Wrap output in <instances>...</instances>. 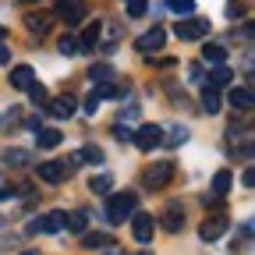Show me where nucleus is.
I'll return each mask as SVG.
<instances>
[{
    "label": "nucleus",
    "mask_w": 255,
    "mask_h": 255,
    "mask_svg": "<svg viewBox=\"0 0 255 255\" xmlns=\"http://www.w3.org/2000/svg\"><path fill=\"white\" fill-rule=\"evenodd\" d=\"M103 199H107L103 202L107 223H124V216H131L135 206H138V199L131 195V191H110V195H103Z\"/></svg>",
    "instance_id": "nucleus-1"
},
{
    "label": "nucleus",
    "mask_w": 255,
    "mask_h": 255,
    "mask_svg": "<svg viewBox=\"0 0 255 255\" xmlns=\"http://www.w3.org/2000/svg\"><path fill=\"white\" fill-rule=\"evenodd\" d=\"M85 14H89L85 0H53V18H60L68 28L82 25V21H85Z\"/></svg>",
    "instance_id": "nucleus-2"
},
{
    "label": "nucleus",
    "mask_w": 255,
    "mask_h": 255,
    "mask_svg": "<svg viewBox=\"0 0 255 255\" xmlns=\"http://www.w3.org/2000/svg\"><path fill=\"white\" fill-rule=\"evenodd\" d=\"M174 36H177V39H184V43L206 39V36H209V21H206V18H199V14H191V18H181V21L174 25Z\"/></svg>",
    "instance_id": "nucleus-3"
},
{
    "label": "nucleus",
    "mask_w": 255,
    "mask_h": 255,
    "mask_svg": "<svg viewBox=\"0 0 255 255\" xmlns=\"http://www.w3.org/2000/svg\"><path fill=\"white\" fill-rule=\"evenodd\" d=\"M142 181H145V188H149V191L167 188V184L174 181V159H156V163L142 174Z\"/></svg>",
    "instance_id": "nucleus-4"
},
{
    "label": "nucleus",
    "mask_w": 255,
    "mask_h": 255,
    "mask_svg": "<svg viewBox=\"0 0 255 255\" xmlns=\"http://www.w3.org/2000/svg\"><path fill=\"white\" fill-rule=\"evenodd\" d=\"M131 138H135V145L142 152H152L156 145H163V128H159V124H138L131 131Z\"/></svg>",
    "instance_id": "nucleus-5"
},
{
    "label": "nucleus",
    "mask_w": 255,
    "mask_h": 255,
    "mask_svg": "<svg viewBox=\"0 0 255 255\" xmlns=\"http://www.w3.org/2000/svg\"><path fill=\"white\" fill-rule=\"evenodd\" d=\"M227 227H231V220H227V213H209L206 220H202V227H199V238L202 241H216V238H223L227 234Z\"/></svg>",
    "instance_id": "nucleus-6"
},
{
    "label": "nucleus",
    "mask_w": 255,
    "mask_h": 255,
    "mask_svg": "<svg viewBox=\"0 0 255 255\" xmlns=\"http://www.w3.org/2000/svg\"><path fill=\"white\" fill-rule=\"evenodd\" d=\"M57 231H64V213L60 209H53L46 216H36L28 223V234H57Z\"/></svg>",
    "instance_id": "nucleus-7"
},
{
    "label": "nucleus",
    "mask_w": 255,
    "mask_h": 255,
    "mask_svg": "<svg viewBox=\"0 0 255 255\" xmlns=\"http://www.w3.org/2000/svg\"><path fill=\"white\" fill-rule=\"evenodd\" d=\"M131 234L138 245H152V234H156V220L149 213H131Z\"/></svg>",
    "instance_id": "nucleus-8"
},
{
    "label": "nucleus",
    "mask_w": 255,
    "mask_h": 255,
    "mask_svg": "<svg viewBox=\"0 0 255 255\" xmlns=\"http://www.w3.org/2000/svg\"><path fill=\"white\" fill-rule=\"evenodd\" d=\"M163 39H167V28L163 25H152L149 32H142V36H138V53H159V50H163Z\"/></svg>",
    "instance_id": "nucleus-9"
},
{
    "label": "nucleus",
    "mask_w": 255,
    "mask_h": 255,
    "mask_svg": "<svg viewBox=\"0 0 255 255\" xmlns=\"http://www.w3.org/2000/svg\"><path fill=\"white\" fill-rule=\"evenodd\" d=\"M46 107H50V114H53V117L68 121V117L78 110V96H71V92H60V96H53V100H46Z\"/></svg>",
    "instance_id": "nucleus-10"
},
{
    "label": "nucleus",
    "mask_w": 255,
    "mask_h": 255,
    "mask_svg": "<svg viewBox=\"0 0 255 255\" xmlns=\"http://www.w3.org/2000/svg\"><path fill=\"white\" fill-rule=\"evenodd\" d=\"M159 227H163L167 234H177V231L184 227V206H181V202H170V206L163 209V220H159Z\"/></svg>",
    "instance_id": "nucleus-11"
},
{
    "label": "nucleus",
    "mask_w": 255,
    "mask_h": 255,
    "mask_svg": "<svg viewBox=\"0 0 255 255\" xmlns=\"http://www.w3.org/2000/svg\"><path fill=\"white\" fill-rule=\"evenodd\" d=\"M100 39H103V25L100 21H89L85 25V32H82V36H78V50H96V46H100Z\"/></svg>",
    "instance_id": "nucleus-12"
},
{
    "label": "nucleus",
    "mask_w": 255,
    "mask_h": 255,
    "mask_svg": "<svg viewBox=\"0 0 255 255\" xmlns=\"http://www.w3.org/2000/svg\"><path fill=\"white\" fill-rule=\"evenodd\" d=\"M25 25H28V32H32V36H46V32H50V25H53V14L32 11V14H25Z\"/></svg>",
    "instance_id": "nucleus-13"
},
{
    "label": "nucleus",
    "mask_w": 255,
    "mask_h": 255,
    "mask_svg": "<svg viewBox=\"0 0 255 255\" xmlns=\"http://www.w3.org/2000/svg\"><path fill=\"white\" fill-rule=\"evenodd\" d=\"M209 85H213V89H227V85H234V71L227 68V64H213Z\"/></svg>",
    "instance_id": "nucleus-14"
},
{
    "label": "nucleus",
    "mask_w": 255,
    "mask_h": 255,
    "mask_svg": "<svg viewBox=\"0 0 255 255\" xmlns=\"http://www.w3.org/2000/svg\"><path fill=\"white\" fill-rule=\"evenodd\" d=\"M227 103H231L234 110H252V89H248V85H241V89L234 85V89L227 92Z\"/></svg>",
    "instance_id": "nucleus-15"
},
{
    "label": "nucleus",
    "mask_w": 255,
    "mask_h": 255,
    "mask_svg": "<svg viewBox=\"0 0 255 255\" xmlns=\"http://www.w3.org/2000/svg\"><path fill=\"white\" fill-rule=\"evenodd\" d=\"M64 227H68V231H75V234L89 231V213H85V209H75V213H64Z\"/></svg>",
    "instance_id": "nucleus-16"
},
{
    "label": "nucleus",
    "mask_w": 255,
    "mask_h": 255,
    "mask_svg": "<svg viewBox=\"0 0 255 255\" xmlns=\"http://www.w3.org/2000/svg\"><path fill=\"white\" fill-rule=\"evenodd\" d=\"M220 107H223V96H220V89L206 85V92H202V110L213 117V114H220Z\"/></svg>",
    "instance_id": "nucleus-17"
},
{
    "label": "nucleus",
    "mask_w": 255,
    "mask_h": 255,
    "mask_svg": "<svg viewBox=\"0 0 255 255\" xmlns=\"http://www.w3.org/2000/svg\"><path fill=\"white\" fill-rule=\"evenodd\" d=\"M110 241H114L110 234H100V231H82V248H89V252H92V248H110Z\"/></svg>",
    "instance_id": "nucleus-18"
},
{
    "label": "nucleus",
    "mask_w": 255,
    "mask_h": 255,
    "mask_svg": "<svg viewBox=\"0 0 255 255\" xmlns=\"http://www.w3.org/2000/svg\"><path fill=\"white\" fill-rule=\"evenodd\" d=\"M32 82H36V75H32L28 64H18V68L11 71V85H14V89H28Z\"/></svg>",
    "instance_id": "nucleus-19"
},
{
    "label": "nucleus",
    "mask_w": 255,
    "mask_h": 255,
    "mask_svg": "<svg viewBox=\"0 0 255 255\" xmlns=\"http://www.w3.org/2000/svg\"><path fill=\"white\" fill-rule=\"evenodd\" d=\"M60 131H57V128H39V131H36V142H39V149H57L60 145Z\"/></svg>",
    "instance_id": "nucleus-20"
},
{
    "label": "nucleus",
    "mask_w": 255,
    "mask_h": 255,
    "mask_svg": "<svg viewBox=\"0 0 255 255\" xmlns=\"http://www.w3.org/2000/svg\"><path fill=\"white\" fill-rule=\"evenodd\" d=\"M202 60H206V64H223V60H227V46L206 43V46H202Z\"/></svg>",
    "instance_id": "nucleus-21"
},
{
    "label": "nucleus",
    "mask_w": 255,
    "mask_h": 255,
    "mask_svg": "<svg viewBox=\"0 0 255 255\" xmlns=\"http://www.w3.org/2000/svg\"><path fill=\"white\" fill-rule=\"evenodd\" d=\"M92 92H96V100H114V96L121 92V85H117L114 78H107V82H92Z\"/></svg>",
    "instance_id": "nucleus-22"
},
{
    "label": "nucleus",
    "mask_w": 255,
    "mask_h": 255,
    "mask_svg": "<svg viewBox=\"0 0 255 255\" xmlns=\"http://www.w3.org/2000/svg\"><path fill=\"white\" fill-rule=\"evenodd\" d=\"M167 7L177 18H191V14H195V0H167Z\"/></svg>",
    "instance_id": "nucleus-23"
},
{
    "label": "nucleus",
    "mask_w": 255,
    "mask_h": 255,
    "mask_svg": "<svg viewBox=\"0 0 255 255\" xmlns=\"http://www.w3.org/2000/svg\"><path fill=\"white\" fill-rule=\"evenodd\" d=\"M231 170H216L213 174V191H216V195H227V191H231Z\"/></svg>",
    "instance_id": "nucleus-24"
},
{
    "label": "nucleus",
    "mask_w": 255,
    "mask_h": 255,
    "mask_svg": "<svg viewBox=\"0 0 255 255\" xmlns=\"http://www.w3.org/2000/svg\"><path fill=\"white\" fill-rule=\"evenodd\" d=\"M78 163H96V167H100V163H103V149H100V145H85V149L78 152Z\"/></svg>",
    "instance_id": "nucleus-25"
},
{
    "label": "nucleus",
    "mask_w": 255,
    "mask_h": 255,
    "mask_svg": "<svg viewBox=\"0 0 255 255\" xmlns=\"http://www.w3.org/2000/svg\"><path fill=\"white\" fill-rule=\"evenodd\" d=\"M57 50H60L64 57H75V53H78V36L64 32V36H60V43H57Z\"/></svg>",
    "instance_id": "nucleus-26"
},
{
    "label": "nucleus",
    "mask_w": 255,
    "mask_h": 255,
    "mask_svg": "<svg viewBox=\"0 0 255 255\" xmlns=\"http://www.w3.org/2000/svg\"><path fill=\"white\" fill-rule=\"evenodd\" d=\"M110 184H114V181H110L107 174H100V177L89 181V191H92V195H110Z\"/></svg>",
    "instance_id": "nucleus-27"
},
{
    "label": "nucleus",
    "mask_w": 255,
    "mask_h": 255,
    "mask_svg": "<svg viewBox=\"0 0 255 255\" xmlns=\"http://www.w3.org/2000/svg\"><path fill=\"white\" fill-rule=\"evenodd\" d=\"M4 163H7V167H25V163H28V152H25V149H7V152H4Z\"/></svg>",
    "instance_id": "nucleus-28"
},
{
    "label": "nucleus",
    "mask_w": 255,
    "mask_h": 255,
    "mask_svg": "<svg viewBox=\"0 0 255 255\" xmlns=\"http://www.w3.org/2000/svg\"><path fill=\"white\" fill-rule=\"evenodd\" d=\"M25 92L32 96V103H36V107H46V100H50V96H46V89H43L39 82H32V85H28Z\"/></svg>",
    "instance_id": "nucleus-29"
},
{
    "label": "nucleus",
    "mask_w": 255,
    "mask_h": 255,
    "mask_svg": "<svg viewBox=\"0 0 255 255\" xmlns=\"http://www.w3.org/2000/svg\"><path fill=\"white\" fill-rule=\"evenodd\" d=\"M89 78L92 82H107V78H114V68L110 64H96V68H89Z\"/></svg>",
    "instance_id": "nucleus-30"
},
{
    "label": "nucleus",
    "mask_w": 255,
    "mask_h": 255,
    "mask_svg": "<svg viewBox=\"0 0 255 255\" xmlns=\"http://www.w3.org/2000/svg\"><path fill=\"white\" fill-rule=\"evenodd\" d=\"M124 4H128V18H142L149 0H124Z\"/></svg>",
    "instance_id": "nucleus-31"
},
{
    "label": "nucleus",
    "mask_w": 255,
    "mask_h": 255,
    "mask_svg": "<svg viewBox=\"0 0 255 255\" xmlns=\"http://www.w3.org/2000/svg\"><path fill=\"white\" fill-rule=\"evenodd\" d=\"M82 110H85L89 117H92L96 110H100V100H96V92H89V96H85V103H82Z\"/></svg>",
    "instance_id": "nucleus-32"
},
{
    "label": "nucleus",
    "mask_w": 255,
    "mask_h": 255,
    "mask_svg": "<svg viewBox=\"0 0 255 255\" xmlns=\"http://www.w3.org/2000/svg\"><path fill=\"white\" fill-rule=\"evenodd\" d=\"M184 138H188V131H184V128H177V131H170V135H167V145H181Z\"/></svg>",
    "instance_id": "nucleus-33"
},
{
    "label": "nucleus",
    "mask_w": 255,
    "mask_h": 255,
    "mask_svg": "<svg viewBox=\"0 0 255 255\" xmlns=\"http://www.w3.org/2000/svg\"><path fill=\"white\" fill-rule=\"evenodd\" d=\"M114 138H117V142H128V138H131V128L117 124V128H114Z\"/></svg>",
    "instance_id": "nucleus-34"
},
{
    "label": "nucleus",
    "mask_w": 255,
    "mask_h": 255,
    "mask_svg": "<svg viewBox=\"0 0 255 255\" xmlns=\"http://www.w3.org/2000/svg\"><path fill=\"white\" fill-rule=\"evenodd\" d=\"M252 181H255V174H252V167H245V174H241V184H245V188H252Z\"/></svg>",
    "instance_id": "nucleus-35"
},
{
    "label": "nucleus",
    "mask_w": 255,
    "mask_h": 255,
    "mask_svg": "<svg viewBox=\"0 0 255 255\" xmlns=\"http://www.w3.org/2000/svg\"><path fill=\"white\" fill-rule=\"evenodd\" d=\"M227 14H231L234 21H238V18H245V11H241V7H234V4H227Z\"/></svg>",
    "instance_id": "nucleus-36"
},
{
    "label": "nucleus",
    "mask_w": 255,
    "mask_h": 255,
    "mask_svg": "<svg viewBox=\"0 0 255 255\" xmlns=\"http://www.w3.org/2000/svg\"><path fill=\"white\" fill-rule=\"evenodd\" d=\"M7 60H11V50H7L4 43H0V64H7Z\"/></svg>",
    "instance_id": "nucleus-37"
},
{
    "label": "nucleus",
    "mask_w": 255,
    "mask_h": 255,
    "mask_svg": "<svg viewBox=\"0 0 255 255\" xmlns=\"http://www.w3.org/2000/svg\"><path fill=\"white\" fill-rule=\"evenodd\" d=\"M21 255H39V252H36V248H32V252H21Z\"/></svg>",
    "instance_id": "nucleus-38"
},
{
    "label": "nucleus",
    "mask_w": 255,
    "mask_h": 255,
    "mask_svg": "<svg viewBox=\"0 0 255 255\" xmlns=\"http://www.w3.org/2000/svg\"><path fill=\"white\" fill-rule=\"evenodd\" d=\"M21 4H39V0H21Z\"/></svg>",
    "instance_id": "nucleus-39"
},
{
    "label": "nucleus",
    "mask_w": 255,
    "mask_h": 255,
    "mask_svg": "<svg viewBox=\"0 0 255 255\" xmlns=\"http://www.w3.org/2000/svg\"><path fill=\"white\" fill-rule=\"evenodd\" d=\"M4 36H7V32H4V28H0V39H4Z\"/></svg>",
    "instance_id": "nucleus-40"
},
{
    "label": "nucleus",
    "mask_w": 255,
    "mask_h": 255,
    "mask_svg": "<svg viewBox=\"0 0 255 255\" xmlns=\"http://www.w3.org/2000/svg\"><path fill=\"white\" fill-rule=\"evenodd\" d=\"M138 255H149V252H138Z\"/></svg>",
    "instance_id": "nucleus-41"
}]
</instances>
